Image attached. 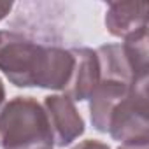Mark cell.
Here are the masks:
<instances>
[{"label": "cell", "mask_w": 149, "mask_h": 149, "mask_svg": "<svg viewBox=\"0 0 149 149\" xmlns=\"http://www.w3.org/2000/svg\"><path fill=\"white\" fill-rule=\"evenodd\" d=\"M74 68L70 47L37 40L14 30H2L0 70L18 88L63 91Z\"/></svg>", "instance_id": "1"}, {"label": "cell", "mask_w": 149, "mask_h": 149, "mask_svg": "<svg viewBox=\"0 0 149 149\" xmlns=\"http://www.w3.org/2000/svg\"><path fill=\"white\" fill-rule=\"evenodd\" d=\"M2 149H54L47 114L33 97H14L0 109Z\"/></svg>", "instance_id": "2"}, {"label": "cell", "mask_w": 149, "mask_h": 149, "mask_svg": "<svg viewBox=\"0 0 149 149\" xmlns=\"http://www.w3.org/2000/svg\"><path fill=\"white\" fill-rule=\"evenodd\" d=\"M147 83L149 79L137 81L109 118L107 133L119 144L149 140Z\"/></svg>", "instance_id": "3"}, {"label": "cell", "mask_w": 149, "mask_h": 149, "mask_svg": "<svg viewBox=\"0 0 149 149\" xmlns=\"http://www.w3.org/2000/svg\"><path fill=\"white\" fill-rule=\"evenodd\" d=\"M42 107L49 119L54 147L63 149L84 133V119L79 114L76 102H72L67 95H49L44 98Z\"/></svg>", "instance_id": "4"}, {"label": "cell", "mask_w": 149, "mask_h": 149, "mask_svg": "<svg viewBox=\"0 0 149 149\" xmlns=\"http://www.w3.org/2000/svg\"><path fill=\"white\" fill-rule=\"evenodd\" d=\"M70 51L74 56V68L63 95H67L72 102H84L91 97L100 81L97 51L86 46H74L70 47Z\"/></svg>", "instance_id": "5"}, {"label": "cell", "mask_w": 149, "mask_h": 149, "mask_svg": "<svg viewBox=\"0 0 149 149\" xmlns=\"http://www.w3.org/2000/svg\"><path fill=\"white\" fill-rule=\"evenodd\" d=\"M149 6L146 2H109L105 11V28L121 40L147 32Z\"/></svg>", "instance_id": "6"}, {"label": "cell", "mask_w": 149, "mask_h": 149, "mask_svg": "<svg viewBox=\"0 0 149 149\" xmlns=\"http://www.w3.org/2000/svg\"><path fill=\"white\" fill-rule=\"evenodd\" d=\"M133 84H126L114 79H102L98 81L97 88L93 90L90 102V119L97 132L107 133L109 118L114 111V107L130 93Z\"/></svg>", "instance_id": "7"}, {"label": "cell", "mask_w": 149, "mask_h": 149, "mask_svg": "<svg viewBox=\"0 0 149 149\" xmlns=\"http://www.w3.org/2000/svg\"><path fill=\"white\" fill-rule=\"evenodd\" d=\"M72 149H111V147L105 142H100V140H95V139H88V140L79 142L77 146H74Z\"/></svg>", "instance_id": "8"}, {"label": "cell", "mask_w": 149, "mask_h": 149, "mask_svg": "<svg viewBox=\"0 0 149 149\" xmlns=\"http://www.w3.org/2000/svg\"><path fill=\"white\" fill-rule=\"evenodd\" d=\"M118 149H149V140H137V142L119 144Z\"/></svg>", "instance_id": "9"}, {"label": "cell", "mask_w": 149, "mask_h": 149, "mask_svg": "<svg viewBox=\"0 0 149 149\" xmlns=\"http://www.w3.org/2000/svg\"><path fill=\"white\" fill-rule=\"evenodd\" d=\"M13 7H14L13 2H0V21L9 16V13L13 11Z\"/></svg>", "instance_id": "10"}, {"label": "cell", "mask_w": 149, "mask_h": 149, "mask_svg": "<svg viewBox=\"0 0 149 149\" xmlns=\"http://www.w3.org/2000/svg\"><path fill=\"white\" fill-rule=\"evenodd\" d=\"M4 100H6V86H4V81L0 79V109L4 105Z\"/></svg>", "instance_id": "11"}, {"label": "cell", "mask_w": 149, "mask_h": 149, "mask_svg": "<svg viewBox=\"0 0 149 149\" xmlns=\"http://www.w3.org/2000/svg\"><path fill=\"white\" fill-rule=\"evenodd\" d=\"M0 37H2V30H0Z\"/></svg>", "instance_id": "12"}]
</instances>
